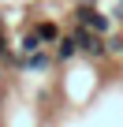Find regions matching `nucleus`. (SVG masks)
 I'll list each match as a JSON object with an SVG mask.
<instances>
[{
	"label": "nucleus",
	"instance_id": "4",
	"mask_svg": "<svg viewBox=\"0 0 123 127\" xmlns=\"http://www.w3.org/2000/svg\"><path fill=\"white\" fill-rule=\"evenodd\" d=\"M56 45H60V49H56V60H71V56H78V41H75V37H60Z\"/></svg>",
	"mask_w": 123,
	"mask_h": 127
},
{
	"label": "nucleus",
	"instance_id": "5",
	"mask_svg": "<svg viewBox=\"0 0 123 127\" xmlns=\"http://www.w3.org/2000/svg\"><path fill=\"white\" fill-rule=\"evenodd\" d=\"M0 37H4V26H0Z\"/></svg>",
	"mask_w": 123,
	"mask_h": 127
},
{
	"label": "nucleus",
	"instance_id": "3",
	"mask_svg": "<svg viewBox=\"0 0 123 127\" xmlns=\"http://www.w3.org/2000/svg\"><path fill=\"white\" fill-rule=\"evenodd\" d=\"M34 30H37L41 45H52V41H60V26H56V23H37Z\"/></svg>",
	"mask_w": 123,
	"mask_h": 127
},
{
	"label": "nucleus",
	"instance_id": "2",
	"mask_svg": "<svg viewBox=\"0 0 123 127\" xmlns=\"http://www.w3.org/2000/svg\"><path fill=\"white\" fill-rule=\"evenodd\" d=\"M49 64H52V56H45V52H30V56L19 60V67H26V71H45Z\"/></svg>",
	"mask_w": 123,
	"mask_h": 127
},
{
	"label": "nucleus",
	"instance_id": "1",
	"mask_svg": "<svg viewBox=\"0 0 123 127\" xmlns=\"http://www.w3.org/2000/svg\"><path fill=\"white\" fill-rule=\"evenodd\" d=\"M75 23L86 26V30H93V34H101V37H104L108 26H112L108 15H101V11H93V8H75Z\"/></svg>",
	"mask_w": 123,
	"mask_h": 127
}]
</instances>
